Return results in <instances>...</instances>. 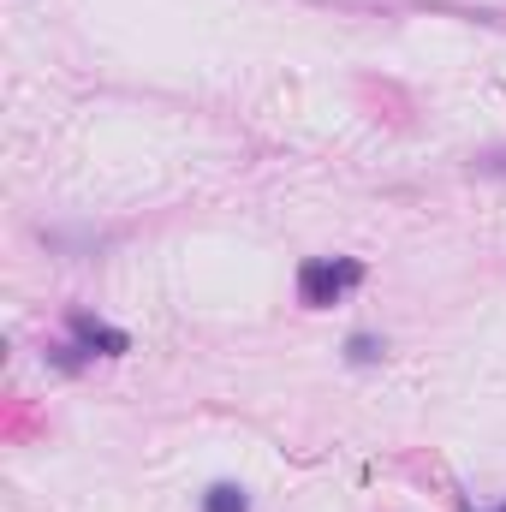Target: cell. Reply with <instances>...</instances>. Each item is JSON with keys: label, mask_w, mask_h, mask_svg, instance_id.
<instances>
[{"label": "cell", "mask_w": 506, "mask_h": 512, "mask_svg": "<svg viewBox=\"0 0 506 512\" xmlns=\"http://www.w3.org/2000/svg\"><path fill=\"white\" fill-rule=\"evenodd\" d=\"M477 173H489V179H506V149H489V155H477Z\"/></svg>", "instance_id": "cell-4"}, {"label": "cell", "mask_w": 506, "mask_h": 512, "mask_svg": "<svg viewBox=\"0 0 506 512\" xmlns=\"http://www.w3.org/2000/svg\"><path fill=\"white\" fill-rule=\"evenodd\" d=\"M203 512H251V501H245V489H233V483H215V489L203 495Z\"/></svg>", "instance_id": "cell-3"}, {"label": "cell", "mask_w": 506, "mask_h": 512, "mask_svg": "<svg viewBox=\"0 0 506 512\" xmlns=\"http://www.w3.org/2000/svg\"><path fill=\"white\" fill-rule=\"evenodd\" d=\"M376 358H381V346L370 334H358V340H352V364H376Z\"/></svg>", "instance_id": "cell-5"}, {"label": "cell", "mask_w": 506, "mask_h": 512, "mask_svg": "<svg viewBox=\"0 0 506 512\" xmlns=\"http://www.w3.org/2000/svg\"><path fill=\"white\" fill-rule=\"evenodd\" d=\"M358 280H364V262H352V256H310V262L298 268V298H304L310 310H328V304H340Z\"/></svg>", "instance_id": "cell-1"}, {"label": "cell", "mask_w": 506, "mask_h": 512, "mask_svg": "<svg viewBox=\"0 0 506 512\" xmlns=\"http://www.w3.org/2000/svg\"><path fill=\"white\" fill-rule=\"evenodd\" d=\"M72 334H78V346H84V352H102V358L131 352V340L120 334V328H108V322H96V316H84V310H72Z\"/></svg>", "instance_id": "cell-2"}, {"label": "cell", "mask_w": 506, "mask_h": 512, "mask_svg": "<svg viewBox=\"0 0 506 512\" xmlns=\"http://www.w3.org/2000/svg\"><path fill=\"white\" fill-rule=\"evenodd\" d=\"M501 512H506V507H501Z\"/></svg>", "instance_id": "cell-6"}]
</instances>
